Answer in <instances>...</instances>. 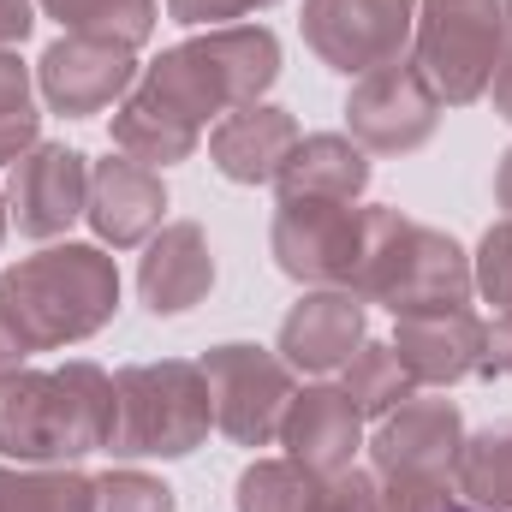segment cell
Wrapping results in <instances>:
<instances>
[{"instance_id": "cell-1", "label": "cell", "mask_w": 512, "mask_h": 512, "mask_svg": "<svg viewBox=\"0 0 512 512\" xmlns=\"http://www.w3.org/2000/svg\"><path fill=\"white\" fill-rule=\"evenodd\" d=\"M114 435V376L90 358L18 370L0 382V453L18 465H72Z\"/></svg>"}, {"instance_id": "cell-2", "label": "cell", "mask_w": 512, "mask_h": 512, "mask_svg": "<svg viewBox=\"0 0 512 512\" xmlns=\"http://www.w3.org/2000/svg\"><path fill=\"white\" fill-rule=\"evenodd\" d=\"M0 310L30 352H60L102 334L120 310V268L96 245H48L0 274Z\"/></svg>"}, {"instance_id": "cell-3", "label": "cell", "mask_w": 512, "mask_h": 512, "mask_svg": "<svg viewBox=\"0 0 512 512\" xmlns=\"http://www.w3.org/2000/svg\"><path fill=\"white\" fill-rule=\"evenodd\" d=\"M274 78H280L274 30L268 24H221L209 36H191V42L167 48L155 66H143L137 90L149 102H161L173 120L203 131L209 120H227L233 108L256 102Z\"/></svg>"}, {"instance_id": "cell-4", "label": "cell", "mask_w": 512, "mask_h": 512, "mask_svg": "<svg viewBox=\"0 0 512 512\" xmlns=\"http://www.w3.org/2000/svg\"><path fill=\"white\" fill-rule=\"evenodd\" d=\"M352 292L364 304H387L393 316H411V310L471 304L477 268L459 251V239L423 221H405L399 209H364V256H358Z\"/></svg>"}, {"instance_id": "cell-5", "label": "cell", "mask_w": 512, "mask_h": 512, "mask_svg": "<svg viewBox=\"0 0 512 512\" xmlns=\"http://www.w3.org/2000/svg\"><path fill=\"white\" fill-rule=\"evenodd\" d=\"M215 429V399L197 364L185 358H155L126 364L114 376V435L108 453L120 459H185L209 441Z\"/></svg>"}, {"instance_id": "cell-6", "label": "cell", "mask_w": 512, "mask_h": 512, "mask_svg": "<svg viewBox=\"0 0 512 512\" xmlns=\"http://www.w3.org/2000/svg\"><path fill=\"white\" fill-rule=\"evenodd\" d=\"M501 54H507L501 0H417V66L435 84L441 108L483 102Z\"/></svg>"}, {"instance_id": "cell-7", "label": "cell", "mask_w": 512, "mask_h": 512, "mask_svg": "<svg viewBox=\"0 0 512 512\" xmlns=\"http://www.w3.org/2000/svg\"><path fill=\"white\" fill-rule=\"evenodd\" d=\"M203 382L215 399V429L239 447H268L280 441V417L292 405V364L268 346H245V340H227V346H209L203 352Z\"/></svg>"}, {"instance_id": "cell-8", "label": "cell", "mask_w": 512, "mask_h": 512, "mask_svg": "<svg viewBox=\"0 0 512 512\" xmlns=\"http://www.w3.org/2000/svg\"><path fill=\"white\" fill-rule=\"evenodd\" d=\"M274 268L304 286H352L364 256V209L340 197H280L268 227Z\"/></svg>"}, {"instance_id": "cell-9", "label": "cell", "mask_w": 512, "mask_h": 512, "mask_svg": "<svg viewBox=\"0 0 512 512\" xmlns=\"http://www.w3.org/2000/svg\"><path fill=\"white\" fill-rule=\"evenodd\" d=\"M346 126L364 155H411L441 126V96L417 60H387L352 84Z\"/></svg>"}, {"instance_id": "cell-10", "label": "cell", "mask_w": 512, "mask_h": 512, "mask_svg": "<svg viewBox=\"0 0 512 512\" xmlns=\"http://www.w3.org/2000/svg\"><path fill=\"white\" fill-rule=\"evenodd\" d=\"M417 0H304V42L346 78L405 60Z\"/></svg>"}, {"instance_id": "cell-11", "label": "cell", "mask_w": 512, "mask_h": 512, "mask_svg": "<svg viewBox=\"0 0 512 512\" xmlns=\"http://www.w3.org/2000/svg\"><path fill=\"white\" fill-rule=\"evenodd\" d=\"M459 441H465L459 405L411 393L405 405L376 417V435H370L376 483H447L453 459H459Z\"/></svg>"}, {"instance_id": "cell-12", "label": "cell", "mask_w": 512, "mask_h": 512, "mask_svg": "<svg viewBox=\"0 0 512 512\" xmlns=\"http://www.w3.org/2000/svg\"><path fill=\"white\" fill-rule=\"evenodd\" d=\"M36 84H42L54 114L90 120V114L114 108L137 84V60H131L126 42H108V36H60L36 60Z\"/></svg>"}, {"instance_id": "cell-13", "label": "cell", "mask_w": 512, "mask_h": 512, "mask_svg": "<svg viewBox=\"0 0 512 512\" xmlns=\"http://www.w3.org/2000/svg\"><path fill=\"white\" fill-rule=\"evenodd\" d=\"M90 203V161L66 143H36L30 155L12 161L6 185V215L18 221L24 239H60Z\"/></svg>"}, {"instance_id": "cell-14", "label": "cell", "mask_w": 512, "mask_h": 512, "mask_svg": "<svg viewBox=\"0 0 512 512\" xmlns=\"http://www.w3.org/2000/svg\"><path fill=\"white\" fill-rule=\"evenodd\" d=\"M483 340H489V322L465 304L411 310L393 328V352L417 376V387H453L465 376H477L483 370Z\"/></svg>"}, {"instance_id": "cell-15", "label": "cell", "mask_w": 512, "mask_h": 512, "mask_svg": "<svg viewBox=\"0 0 512 512\" xmlns=\"http://www.w3.org/2000/svg\"><path fill=\"white\" fill-rule=\"evenodd\" d=\"M364 346V298L352 286H310L280 322V358L304 376L346 370Z\"/></svg>"}, {"instance_id": "cell-16", "label": "cell", "mask_w": 512, "mask_h": 512, "mask_svg": "<svg viewBox=\"0 0 512 512\" xmlns=\"http://www.w3.org/2000/svg\"><path fill=\"white\" fill-rule=\"evenodd\" d=\"M90 227L102 245L114 251H137L161 233V215H167V185L155 167L131 161V155H108L90 167V203H84Z\"/></svg>"}, {"instance_id": "cell-17", "label": "cell", "mask_w": 512, "mask_h": 512, "mask_svg": "<svg viewBox=\"0 0 512 512\" xmlns=\"http://www.w3.org/2000/svg\"><path fill=\"white\" fill-rule=\"evenodd\" d=\"M280 447L316 477H334L364 447V411L352 405L346 387H298L280 417Z\"/></svg>"}, {"instance_id": "cell-18", "label": "cell", "mask_w": 512, "mask_h": 512, "mask_svg": "<svg viewBox=\"0 0 512 512\" xmlns=\"http://www.w3.org/2000/svg\"><path fill=\"white\" fill-rule=\"evenodd\" d=\"M292 149H298V120L268 102H245L209 131V161L233 185H274Z\"/></svg>"}, {"instance_id": "cell-19", "label": "cell", "mask_w": 512, "mask_h": 512, "mask_svg": "<svg viewBox=\"0 0 512 512\" xmlns=\"http://www.w3.org/2000/svg\"><path fill=\"white\" fill-rule=\"evenodd\" d=\"M215 286V256L197 221H173L149 239V251L137 262V292L155 316H185L209 298Z\"/></svg>"}, {"instance_id": "cell-20", "label": "cell", "mask_w": 512, "mask_h": 512, "mask_svg": "<svg viewBox=\"0 0 512 512\" xmlns=\"http://www.w3.org/2000/svg\"><path fill=\"white\" fill-rule=\"evenodd\" d=\"M280 197H340V203H358L364 185H370V155L340 137V131H316V137H298V149L286 155L280 167Z\"/></svg>"}, {"instance_id": "cell-21", "label": "cell", "mask_w": 512, "mask_h": 512, "mask_svg": "<svg viewBox=\"0 0 512 512\" xmlns=\"http://www.w3.org/2000/svg\"><path fill=\"white\" fill-rule=\"evenodd\" d=\"M453 489L483 512H512V423H489L459 441Z\"/></svg>"}, {"instance_id": "cell-22", "label": "cell", "mask_w": 512, "mask_h": 512, "mask_svg": "<svg viewBox=\"0 0 512 512\" xmlns=\"http://www.w3.org/2000/svg\"><path fill=\"white\" fill-rule=\"evenodd\" d=\"M96 477L72 465H0V512H90Z\"/></svg>"}, {"instance_id": "cell-23", "label": "cell", "mask_w": 512, "mask_h": 512, "mask_svg": "<svg viewBox=\"0 0 512 512\" xmlns=\"http://www.w3.org/2000/svg\"><path fill=\"white\" fill-rule=\"evenodd\" d=\"M316 489H322V477L310 465H298L292 453L286 459H256V465H245V477L233 489V507L239 512H310L316 507Z\"/></svg>"}, {"instance_id": "cell-24", "label": "cell", "mask_w": 512, "mask_h": 512, "mask_svg": "<svg viewBox=\"0 0 512 512\" xmlns=\"http://www.w3.org/2000/svg\"><path fill=\"white\" fill-rule=\"evenodd\" d=\"M48 18L66 24V36H108V42H149L155 30V0H42Z\"/></svg>"}, {"instance_id": "cell-25", "label": "cell", "mask_w": 512, "mask_h": 512, "mask_svg": "<svg viewBox=\"0 0 512 512\" xmlns=\"http://www.w3.org/2000/svg\"><path fill=\"white\" fill-rule=\"evenodd\" d=\"M346 393H352V405L364 411V417H387L393 405H405L411 393H417V376L399 364V352L382 346V340H364L358 352H352V364H346Z\"/></svg>"}, {"instance_id": "cell-26", "label": "cell", "mask_w": 512, "mask_h": 512, "mask_svg": "<svg viewBox=\"0 0 512 512\" xmlns=\"http://www.w3.org/2000/svg\"><path fill=\"white\" fill-rule=\"evenodd\" d=\"M36 131H42V114H36V96H30V72L12 48H0V161L30 155Z\"/></svg>"}, {"instance_id": "cell-27", "label": "cell", "mask_w": 512, "mask_h": 512, "mask_svg": "<svg viewBox=\"0 0 512 512\" xmlns=\"http://www.w3.org/2000/svg\"><path fill=\"white\" fill-rule=\"evenodd\" d=\"M90 512H179L173 489L143 471H108L96 477V507Z\"/></svg>"}, {"instance_id": "cell-28", "label": "cell", "mask_w": 512, "mask_h": 512, "mask_svg": "<svg viewBox=\"0 0 512 512\" xmlns=\"http://www.w3.org/2000/svg\"><path fill=\"white\" fill-rule=\"evenodd\" d=\"M471 268H477V292H483L489 304L512 310V215L489 227V239H483V251H477Z\"/></svg>"}, {"instance_id": "cell-29", "label": "cell", "mask_w": 512, "mask_h": 512, "mask_svg": "<svg viewBox=\"0 0 512 512\" xmlns=\"http://www.w3.org/2000/svg\"><path fill=\"white\" fill-rule=\"evenodd\" d=\"M310 512H382V483H376V471L346 465V471L322 477L316 507H310Z\"/></svg>"}, {"instance_id": "cell-30", "label": "cell", "mask_w": 512, "mask_h": 512, "mask_svg": "<svg viewBox=\"0 0 512 512\" xmlns=\"http://www.w3.org/2000/svg\"><path fill=\"white\" fill-rule=\"evenodd\" d=\"M262 6H274V0H167V18L221 30V24H239V18H251V12H262Z\"/></svg>"}, {"instance_id": "cell-31", "label": "cell", "mask_w": 512, "mask_h": 512, "mask_svg": "<svg viewBox=\"0 0 512 512\" xmlns=\"http://www.w3.org/2000/svg\"><path fill=\"white\" fill-rule=\"evenodd\" d=\"M447 501V483H382V512H441Z\"/></svg>"}, {"instance_id": "cell-32", "label": "cell", "mask_w": 512, "mask_h": 512, "mask_svg": "<svg viewBox=\"0 0 512 512\" xmlns=\"http://www.w3.org/2000/svg\"><path fill=\"white\" fill-rule=\"evenodd\" d=\"M477 376H512V310L501 322H489V340H483V370Z\"/></svg>"}, {"instance_id": "cell-33", "label": "cell", "mask_w": 512, "mask_h": 512, "mask_svg": "<svg viewBox=\"0 0 512 512\" xmlns=\"http://www.w3.org/2000/svg\"><path fill=\"white\" fill-rule=\"evenodd\" d=\"M30 24H36V0H0V48L24 42Z\"/></svg>"}, {"instance_id": "cell-34", "label": "cell", "mask_w": 512, "mask_h": 512, "mask_svg": "<svg viewBox=\"0 0 512 512\" xmlns=\"http://www.w3.org/2000/svg\"><path fill=\"white\" fill-rule=\"evenodd\" d=\"M24 358H30V340H24V334L12 328V316L0 310V382H6V376H18V370H24Z\"/></svg>"}, {"instance_id": "cell-35", "label": "cell", "mask_w": 512, "mask_h": 512, "mask_svg": "<svg viewBox=\"0 0 512 512\" xmlns=\"http://www.w3.org/2000/svg\"><path fill=\"white\" fill-rule=\"evenodd\" d=\"M489 102H495V114H501V120H512V48L501 54L495 78H489Z\"/></svg>"}, {"instance_id": "cell-36", "label": "cell", "mask_w": 512, "mask_h": 512, "mask_svg": "<svg viewBox=\"0 0 512 512\" xmlns=\"http://www.w3.org/2000/svg\"><path fill=\"white\" fill-rule=\"evenodd\" d=\"M495 203L512 215V149L501 155V167H495Z\"/></svg>"}, {"instance_id": "cell-37", "label": "cell", "mask_w": 512, "mask_h": 512, "mask_svg": "<svg viewBox=\"0 0 512 512\" xmlns=\"http://www.w3.org/2000/svg\"><path fill=\"white\" fill-rule=\"evenodd\" d=\"M441 512H483V507H471V501H447Z\"/></svg>"}, {"instance_id": "cell-38", "label": "cell", "mask_w": 512, "mask_h": 512, "mask_svg": "<svg viewBox=\"0 0 512 512\" xmlns=\"http://www.w3.org/2000/svg\"><path fill=\"white\" fill-rule=\"evenodd\" d=\"M0 239H6V197H0Z\"/></svg>"}, {"instance_id": "cell-39", "label": "cell", "mask_w": 512, "mask_h": 512, "mask_svg": "<svg viewBox=\"0 0 512 512\" xmlns=\"http://www.w3.org/2000/svg\"><path fill=\"white\" fill-rule=\"evenodd\" d=\"M501 12H507V24H512V0H501Z\"/></svg>"}]
</instances>
